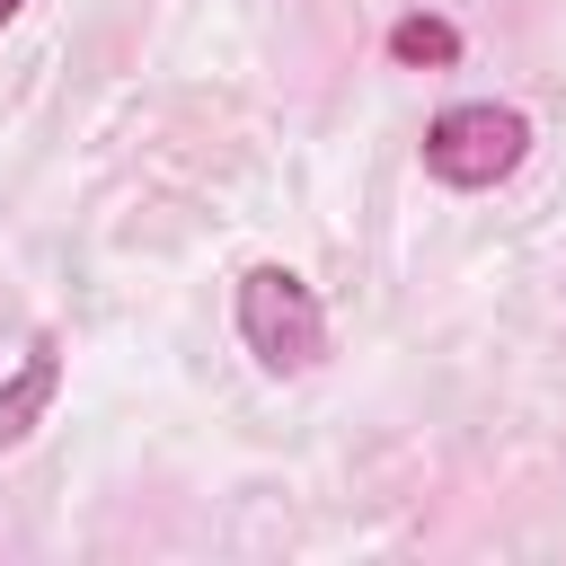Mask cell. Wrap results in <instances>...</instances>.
<instances>
[{"mask_svg":"<svg viewBox=\"0 0 566 566\" xmlns=\"http://www.w3.org/2000/svg\"><path fill=\"white\" fill-rule=\"evenodd\" d=\"M230 327H239L248 363L274 371V380H301V371L327 363V310H318L310 274H292L283 256H256L230 283Z\"/></svg>","mask_w":566,"mask_h":566,"instance_id":"1","label":"cell"},{"mask_svg":"<svg viewBox=\"0 0 566 566\" xmlns=\"http://www.w3.org/2000/svg\"><path fill=\"white\" fill-rule=\"evenodd\" d=\"M416 159H424V177L451 186V195H495V186H513L522 159H531V115L504 106V97H451V106L424 124Z\"/></svg>","mask_w":566,"mask_h":566,"instance_id":"2","label":"cell"},{"mask_svg":"<svg viewBox=\"0 0 566 566\" xmlns=\"http://www.w3.org/2000/svg\"><path fill=\"white\" fill-rule=\"evenodd\" d=\"M53 398H62V345L35 336V345L18 354V371L0 380V451H18V442L53 416Z\"/></svg>","mask_w":566,"mask_h":566,"instance_id":"3","label":"cell"},{"mask_svg":"<svg viewBox=\"0 0 566 566\" xmlns=\"http://www.w3.org/2000/svg\"><path fill=\"white\" fill-rule=\"evenodd\" d=\"M380 53H389L398 71H460L469 35H460V18H442V9H407V18H389Z\"/></svg>","mask_w":566,"mask_h":566,"instance_id":"4","label":"cell"},{"mask_svg":"<svg viewBox=\"0 0 566 566\" xmlns=\"http://www.w3.org/2000/svg\"><path fill=\"white\" fill-rule=\"evenodd\" d=\"M18 9H27V0H0V27H18Z\"/></svg>","mask_w":566,"mask_h":566,"instance_id":"5","label":"cell"}]
</instances>
